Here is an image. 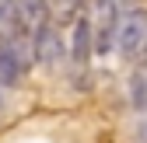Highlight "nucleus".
<instances>
[{"mask_svg": "<svg viewBox=\"0 0 147 143\" xmlns=\"http://www.w3.org/2000/svg\"><path fill=\"white\" fill-rule=\"evenodd\" d=\"M116 45H119V56L130 63L147 59V11H126L119 17Z\"/></svg>", "mask_w": 147, "mask_h": 143, "instance_id": "obj_1", "label": "nucleus"}, {"mask_svg": "<svg viewBox=\"0 0 147 143\" xmlns=\"http://www.w3.org/2000/svg\"><path fill=\"white\" fill-rule=\"evenodd\" d=\"M32 45H35V59L46 63V66H53V63L63 59V42H60V31L53 25H46L42 31H35L32 35Z\"/></svg>", "mask_w": 147, "mask_h": 143, "instance_id": "obj_2", "label": "nucleus"}, {"mask_svg": "<svg viewBox=\"0 0 147 143\" xmlns=\"http://www.w3.org/2000/svg\"><path fill=\"white\" fill-rule=\"evenodd\" d=\"M18 39H25L18 0H4V4H0V42H18Z\"/></svg>", "mask_w": 147, "mask_h": 143, "instance_id": "obj_3", "label": "nucleus"}, {"mask_svg": "<svg viewBox=\"0 0 147 143\" xmlns=\"http://www.w3.org/2000/svg\"><path fill=\"white\" fill-rule=\"evenodd\" d=\"M18 14H21L25 31H42L49 25V4L46 0H18Z\"/></svg>", "mask_w": 147, "mask_h": 143, "instance_id": "obj_4", "label": "nucleus"}, {"mask_svg": "<svg viewBox=\"0 0 147 143\" xmlns=\"http://www.w3.org/2000/svg\"><path fill=\"white\" fill-rule=\"evenodd\" d=\"M91 45H95V25L88 21V17H77L74 21V63H88L91 56Z\"/></svg>", "mask_w": 147, "mask_h": 143, "instance_id": "obj_5", "label": "nucleus"}, {"mask_svg": "<svg viewBox=\"0 0 147 143\" xmlns=\"http://www.w3.org/2000/svg\"><path fill=\"white\" fill-rule=\"evenodd\" d=\"M81 4H84V0H56V4H53V11H56L60 25L77 21V17H81Z\"/></svg>", "mask_w": 147, "mask_h": 143, "instance_id": "obj_6", "label": "nucleus"}]
</instances>
